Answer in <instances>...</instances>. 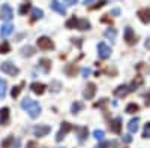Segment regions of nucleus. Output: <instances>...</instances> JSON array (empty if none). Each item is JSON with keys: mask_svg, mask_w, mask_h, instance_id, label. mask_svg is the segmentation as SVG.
<instances>
[{"mask_svg": "<svg viewBox=\"0 0 150 148\" xmlns=\"http://www.w3.org/2000/svg\"><path fill=\"white\" fill-rule=\"evenodd\" d=\"M143 138H144V139L150 138V121H147L146 124H144V130H143Z\"/></svg>", "mask_w": 150, "mask_h": 148, "instance_id": "473e14b6", "label": "nucleus"}, {"mask_svg": "<svg viewBox=\"0 0 150 148\" xmlns=\"http://www.w3.org/2000/svg\"><path fill=\"white\" fill-rule=\"evenodd\" d=\"M65 72H66L68 76H75V73H77V66L75 65H68L65 67Z\"/></svg>", "mask_w": 150, "mask_h": 148, "instance_id": "393cba45", "label": "nucleus"}, {"mask_svg": "<svg viewBox=\"0 0 150 148\" xmlns=\"http://www.w3.org/2000/svg\"><path fill=\"white\" fill-rule=\"evenodd\" d=\"M57 148H63V147H57Z\"/></svg>", "mask_w": 150, "mask_h": 148, "instance_id": "8fccbe9b", "label": "nucleus"}, {"mask_svg": "<svg viewBox=\"0 0 150 148\" xmlns=\"http://www.w3.org/2000/svg\"><path fill=\"white\" fill-rule=\"evenodd\" d=\"M50 6H51V9H53V11H56L57 14H60V15H66V8H65L63 5H62V3L59 2V0H53Z\"/></svg>", "mask_w": 150, "mask_h": 148, "instance_id": "ddd939ff", "label": "nucleus"}, {"mask_svg": "<svg viewBox=\"0 0 150 148\" xmlns=\"http://www.w3.org/2000/svg\"><path fill=\"white\" fill-rule=\"evenodd\" d=\"M81 41H83V39H72V43H77V46L81 48V43H83Z\"/></svg>", "mask_w": 150, "mask_h": 148, "instance_id": "ea45409f", "label": "nucleus"}, {"mask_svg": "<svg viewBox=\"0 0 150 148\" xmlns=\"http://www.w3.org/2000/svg\"><path fill=\"white\" fill-rule=\"evenodd\" d=\"M45 88H47V85L42 84V82H32V84H30V90H32L35 94H38V96L44 94V93H45Z\"/></svg>", "mask_w": 150, "mask_h": 148, "instance_id": "f8f14e48", "label": "nucleus"}, {"mask_svg": "<svg viewBox=\"0 0 150 148\" xmlns=\"http://www.w3.org/2000/svg\"><path fill=\"white\" fill-rule=\"evenodd\" d=\"M105 38L107 39H110V41H114L116 39V36H117V32H116V29H108V30H105Z\"/></svg>", "mask_w": 150, "mask_h": 148, "instance_id": "a878e982", "label": "nucleus"}, {"mask_svg": "<svg viewBox=\"0 0 150 148\" xmlns=\"http://www.w3.org/2000/svg\"><path fill=\"white\" fill-rule=\"evenodd\" d=\"M95 94H96V85L93 82H89L86 90H84V93H83V96H84V99H87V100H92V99L95 97Z\"/></svg>", "mask_w": 150, "mask_h": 148, "instance_id": "6e6552de", "label": "nucleus"}, {"mask_svg": "<svg viewBox=\"0 0 150 148\" xmlns=\"http://www.w3.org/2000/svg\"><path fill=\"white\" fill-rule=\"evenodd\" d=\"M9 121V108H2L0 109V124L2 126H6Z\"/></svg>", "mask_w": 150, "mask_h": 148, "instance_id": "dca6fc26", "label": "nucleus"}, {"mask_svg": "<svg viewBox=\"0 0 150 148\" xmlns=\"http://www.w3.org/2000/svg\"><path fill=\"white\" fill-rule=\"evenodd\" d=\"M83 108H84V105H83L81 102H74L72 106H71V112H72V114H77V112H80Z\"/></svg>", "mask_w": 150, "mask_h": 148, "instance_id": "bb28decb", "label": "nucleus"}, {"mask_svg": "<svg viewBox=\"0 0 150 148\" xmlns=\"http://www.w3.org/2000/svg\"><path fill=\"white\" fill-rule=\"evenodd\" d=\"M129 91H131V88L126 87V85H119L117 88H114V91H112V93H114L116 97H125Z\"/></svg>", "mask_w": 150, "mask_h": 148, "instance_id": "2eb2a0df", "label": "nucleus"}, {"mask_svg": "<svg viewBox=\"0 0 150 148\" xmlns=\"http://www.w3.org/2000/svg\"><path fill=\"white\" fill-rule=\"evenodd\" d=\"M42 17H44V12H42V9H38V8H33V9H32V21L41 20Z\"/></svg>", "mask_w": 150, "mask_h": 148, "instance_id": "412c9836", "label": "nucleus"}, {"mask_svg": "<svg viewBox=\"0 0 150 148\" xmlns=\"http://www.w3.org/2000/svg\"><path fill=\"white\" fill-rule=\"evenodd\" d=\"M111 14H112V15H119V14H120V9H112Z\"/></svg>", "mask_w": 150, "mask_h": 148, "instance_id": "c03bdc74", "label": "nucleus"}, {"mask_svg": "<svg viewBox=\"0 0 150 148\" xmlns=\"http://www.w3.org/2000/svg\"><path fill=\"white\" fill-rule=\"evenodd\" d=\"M107 145H110V144H108V142H104V141H102L101 144H98V145H96L95 148H105Z\"/></svg>", "mask_w": 150, "mask_h": 148, "instance_id": "a19ab883", "label": "nucleus"}, {"mask_svg": "<svg viewBox=\"0 0 150 148\" xmlns=\"http://www.w3.org/2000/svg\"><path fill=\"white\" fill-rule=\"evenodd\" d=\"M93 136L98 139V141H104V136H105V132L104 130H101V129H96L95 132H93Z\"/></svg>", "mask_w": 150, "mask_h": 148, "instance_id": "7c9ffc66", "label": "nucleus"}, {"mask_svg": "<svg viewBox=\"0 0 150 148\" xmlns=\"http://www.w3.org/2000/svg\"><path fill=\"white\" fill-rule=\"evenodd\" d=\"M9 49H11L9 43H8V42H3L2 45H0V54H8Z\"/></svg>", "mask_w": 150, "mask_h": 148, "instance_id": "72a5a7b5", "label": "nucleus"}, {"mask_svg": "<svg viewBox=\"0 0 150 148\" xmlns=\"http://www.w3.org/2000/svg\"><path fill=\"white\" fill-rule=\"evenodd\" d=\"M107 3H108L107 0H101V2H98L96 5H93V6H92L90 9H99V8H104V6H105Z\"/></svg>", "mask_w": 150, "mask_h": 148, "instance_id": "c9c22d12", "label": "nucleus"}, {"mask_svg": "<svg viewBox=\"0 0 150 148\" xmlns=\"http://www.w3.org/2000/svg\"><path fill=\"white\" fill-rule=\"evenodd\" d=\"M39 66L42 67V70L45 73H48L50 69H51V60H50V58H41L39 60Z\"/></svg>", "mask_w": 150, "mask_h": 148, "instance_id": "f3484780", "label": "nucleus"}, {"mask_svg": "<svg viewBox=\"0 0 150 148\" xmlns=\"http://www.w3.org/2000/svg\"><path fill=\"white\" fill-rule=\"evenodd\" d=\"M6 88H8L6 81L0 78V99H3V97L6 96Z\"/></svg>", "mask_w": 150, "mask_h": 148, "instance_id": "cd10ccee", "label": "nucleus"}, {"mask_svg": "<svg viewBox=\"0 0 150 148\" xmlns=\"http://www.w3.org/2000/svg\"><path fill=\"white\" fill-rule=\"evenodd\" d=\"M21 108L26 111V112L32 117V118H36V117H39L41 114V105L38 103L36 100H33V99L30 97H26V99H23V102H21Z\"/></svg>", "mask_w": 150, "mask_h": 148, "instance_id": "f257e3e1", "label": "nucleus"}, {"mask_svg": "<svg viewBox=\"0 0 150 148\" xmlns=\"http://www.w3.org/2000/svg\"><path fill=\"white\" fill-rule=\"evenodd\" d=\"M90 27H92V26H90V22L83 18V20L78 21V27H77V29L81 30V32H84V30H90Z\"/></svg>", "mask_w": 150, "mask_h": 148, "instance_id": "4be33fe9", "label": "nucleus"}, {"mask_svg": "<svg viewBox=\"0 0 150 148\" xmlns=\"http://www.w3.org/2000/svg\"><path fill=\"white\" fill-rule=\"evenodd\" d=\"M12 32H14V26H12V24H9V22L3 24V26L0 27V36H2V38H8Z\"/></svg>", "mask_w": 150, "mask_h": 148, "instance_id": "4468645a", "label": "nucleus"}, {"mask_svg": "<svg viewBox=\"0 0 150 148\" xmlns=\"http://www.w3.org/2000/svg\"><path fill=\"white\" fill-rule=\"evenodd\" d=\"M0 70L3 73H6V75H9V76H17L20 73V69L15 65H12L11 61H3V63L0 65Z\"/></svg>", "mask_w": 150, "mask_h": 148, "instance_id": "f03ea898", "label": "nucleus"}, {"mask_svg": "<svg viewBox=\"0 0 150 148\" xmlns=\"http://www.w3.org/2000/svg\"><path fill=\"white\" fill-rule=\"evenodd\" d=\"M50 132H51V127H50V126H42V124H39V126H35V127H33V135H35V136H38V138L47 136Z\"/></svg>", "mask_w": 150, "mask_h": 148, "instance_id": "0eeeda50", "label": "nucleus"}, {"mask_svg": "<svg viewBox=\"0 0 150 148\" xmlns=\"http://www.w3.org/2000/svg\"><path fill=\"white\" fill-rule=\"evenodd\" d=\"M146 103L150 106V94H147V96H146Z\"/></svg>", "mask_w": 150, "mask_h": 148, "instance_id": "49530a36", "label": "nucleus"}, {"mask_svg": "<svg viewBox=\"0 0 150 148\" xmlns=\"http://www.w3.org/2000/svg\"><path fill=\"white\" fill-rule=\"evenodd\" d=\"M81 72H83V76H84V78H87V75H90V69H89V67H84Z\"/></svg>", "mask_w": 150, "mask_h": 148, "instance_id": "e433bc0d", "label": "nucleus"}, {"mask_svg": "<svg viewBox=\"0 0 150 148\" xmlns=\"http://www.w3.org/2000/svg\"><path fill=\"white\" fill-rule=\"evenodd\" d=\"M27 148H38V144L35 141H29L27 142Z\"/></svg>", "mask_w": 150, "mask_h": 148, "instance_id": "4c0bfd02", "label": "nucleus"}, {"mask_svg": "<svg viewBox=\"0 0 150 148\" xmlns=\"http://www.w3.org/2000/svg\"><path fill=\"white\" fill-rule=\"evenodd\" d=\"M96 48H98V55H99V58L107 60V58L111 55V48H110L105 42H99Z\"/></svg>", "mask_w": 150, "mask_h": 148, "instance_id": "20e7f679", "label": "nucleus"}, {"mask_svg": "<svg viewBox=\"0 0 150 148\" xmlns=\"http://www.w3.org/2000/svg\"><path fill=\"white\" fill-rule=\"evenodd\" d=\"M18 147H20V141L17 139V141L14 142V148H18Z\"/></svg>", "mask_w": 150, "mask_h": 148, "instance_id": "de8ad7c7", "label": "nucleus"}, {"mask_svg": "<svg viewBox=\"0 0 150 148\" xmlns=\"http://www.w3.org/2000/svg\"><path fill=\"white\" fill-rule=\"evenodd\" d=\"M0 18L5 21H11L14 18V11H12V8L9 5H3L0 8Z\"/></svg>", "mask_w": 150, "mask_h": 148, "instance_id": "423d86ee", "label": "nucleus"}, {"mask_svg": "<svg viewBox=\"0 0 150 148\" xmlns=\"http://www.w3.org/2000/svg\"><path fill=\"white\" fill-rule=\"evenodd\" d=\"M138 123H140V120L138 118H132L129 123H128V130L131 132V133H135L137 130H138Z\"/></svg>", "mask_w": 150, "mask_h": 148, "instance_id": "a211bd4d", "label": "nucleus"}, {"mask_svg": "<svg viewBox=\"0 0 150 148\" xmlns=\"http://www.w3.org/2000/svg\"><path fill=\"white\" fill-rule=\"evenodd\" d=\"M144 46H146L147 49H150V38H149V39H147V41L144 42Z\"/></svg>", "mask_w": 150, "mask_h": 148, "instance_id": "a18cd8bd", "label": "nucleus"}, {"mask_svg": "<svg viewBox=\"0 0 150 148\" xmlns=\"http://www.w3.org/2000/svg\"><path fill=\"white\" fill-rule=\"evenodd\" d=\"M137 15H138L140 21L144 22V24H149L150 22V8H144V9H140L137 12Z\"/></svg>", "mask_w": 150, "mask_h": 148, "instance_id": "9b49d317", "label": "nucleus"}, {"mask_svg": "<svg viewBox=\"0 0 150 148\" xmlns=\"http://www.w3.org/2000/svg\"><path fill=\"white\" fill-rule=\"evenodd\" d=\"M141 84H143V78H141V76L138 75V76H137V79H134V81H132V85L129 87V88H131V91L137 90V87H140Z\"/></svg>", "mask_w": 150, "mask_h": 148, "instance_id": "c85d7f7f", "label": "nucleus"}, {"mask_svg": "<svg viewBox=\"0 0 150 148\" xmlns=\"http://www.w3.org/2000/svg\"><path fill=\"white\" fill-rule=\"evenodd\" d=\"M78 21H80V20L75 17V15L71 17V18L66 21V27H68V29H77V27H78Z\"/></svg>", "mask_w": 150, "mask_h": 148, "instance_id": "aec40b11", "label": "nucleus"}, {"mask_svg": "<svg viewBox=\"0 0 150 148\" xmlns=\"http://www.w3.org/2000/svg\"><path fill=\"white\" fill-rule=\"evenodd\" d=\"M107 17H108V15H104V18H102L101 21H102V22H110V24H111V20H110V18H107Z\"/></svg>", "mask_w": 150, "mask_h": 148, "instance_id": "37998d69", "label": "nucleus"}, {"mask_svg": "<svg viewBox=\"0 0 150 148\" xmlns=\"http://www.w3.org/2000/svg\"><path fill=\"white\" fill-rule=\"evenodd\" d=\"M75 130L78 132V141H80V142H84V139L87 138V135H89V130H87V127H77Z\"/></svg>", "mask_w": 150, "mask_h": 148, "instance_id": "6ab92c4d", "label": "nucleus"}, {"mask_svg": "<svg viewBox=\"0 0 150 148\" xmlns=\"http://www.w3.org/2000/svg\"><path fill=\"white\" fill-rule=\"evenodd\" d=\"M36 43H38V46H39V49H42V51H48V49L54 48V42L50 39L48 36H41Z\"/></svg>", "mask_w": 150, "mask_h": 148, "instance_id": "7ed1b4c3", "label": "nucleus"}, {"mask_svg": "<svg viewBox=\"0 0 150 148\" xmlns=\"http://www.w3.org/2000/svg\"><path fill=\"white\" fill-rule=\"evenodd\" d=\"M72 130V124H69L68 121H65V123H62V126H60V130H59V133L56 135V141L57 142H60L62 139H63L66 135L69 133Z\"/></svg>", "mask_w": 150, "mask_h": 148, "instance_id": "39448f33", "label": "nucleus"}, {"mask_svg": "<svg viewBox=\"0 0 150 148\" xmlns=\"http://www.w3.org/2000/svg\"><path fill=\"white\" fill-rule=\"evenodd\" d=\"M123 141L126 142V144H129V142L132 141V136H131V135H125V136H123Z\"/></svg>", "mask_w": 150, "mask_h": 148, "instance_id": "58836bf2", "label": "nucleus"}, {"mask_svg": "<svg viewBox=\"0 0 150 148\" xmlns=\"http://www.w3.org/2000/svg\"><path fill=\"white\" fill-rule=\"evenodd\" d=\"M138 111H140V106L137 103H129L126 106V109H125V112L126 114H135V112H138Z\"/></svg>", "mask_w": 150, "mask_h": 148, "instance_id": "b1692460", "label": "nucleus"}, {"mask_svg": "<svg viewBox=\"0 0 150 148\" xmlns=\"http://www.w3.org/2000/svg\"><path fill=\"white\" fill-rule=\"evenodd\" d=\"M125 41H126L128 45H134L137 42V38H135V32L131 29V27H126L125 29Z\"/></svg>", "mask_w": 150, "mask_h": 148, "instance_id": "9d476101", "label": "nucleus"}, {"mask_svg": "<svg viewBox=\"0 0 150 148\" xmlns=\"http://www.w3.org/2000/svg\"><path fill=\"white\" fill-rule=\"evenodd\" d=\"M110 129H111V132L120 135V133H122V118H120V117L112 118V120L110 121Z\"/></svg>", "mask_w": 150, "mask_h": 148, "instance_id": "1a4fd4ad", "label": "nucleus"}, {"mask_svg": "<svg viewBox=\"0 0 150 148\" xmlns=\"http://www.w3.org/2000/svg\"><path fill=\"white\" fill-rule=\"evenodd\" d=\"M21 54H23L24 57H32V55L35 54V48L30 46V45L24 46V48H21Z\"/></svg>", "mask_w": 150, "mask_h": 148, "instance_id": "5701e85b", "label": "nucleus"}, {"mask_svg": "<svg viewBox=\"0 0 150 148\" xmlns=\"http://www.w3.org/2000/svg\"><path fill=\"white\" fill-rule=\"evenodd\" d=\"M92 2H95V0H84V5H90Z\"/></svg>", "mask_w": 150, "mask_h": 148, "instance_id": "09e8293b", "label": "nucleus"}, {"mask_svg": "<svg viewBox=\"0 0 150 148\" xmlns=\"http://www.w3.org/2000/svg\"><path fill=\"white\" fill-rule=\"evenodd\" d=\"M23 85H24V82H21L20 85H15V87L11 90V96L14 97V99H15V97H18V94L21 93V87H23Z\"/></svg>", "mask_w": 150, "mask_h": 148, "instance_id": "c756f323", "label": "nucleus"}, {"mask_svg": "<svg viewBox=\"0 0 150 148\" xmlns=\"http://www.w3.org/2000/svg\"><path fill=\"white\" fill-rule=\"evenodd\" d=\"M29 11H30V3H23V5L20 6V9H18V12H20L21 15H26Z\"/></svg>", "mask_w": 150, "mask_h": 148, "instance_id": "2f4dec72", "label": "nucleus"}, {"mask_svg": "<svg viewBox=\"0 0 150 148\" xmlns=\"http://www.w3.org/2000/svg\"><path fill=\"white\" fill-rule=\"evenodd\" d=\"M65 3H66V6H72L77 3V0H65Z\"/></svg>", "mask_w": 150, "mask_h": 148, "instance_id": "79ce46f5", "label": "nucleus"}, {"mask_svg": "<svg viewBox=\"0 0 150 148\" xmlns=\"http://www.w3.org/2000/svg\"><path fill=\"white\" fill-rule=\"evenodd\" d=\"M12 142H14V138H12V136H8V138L2 142V148H9Z\"/></svg>", "mask_w": 150, "mask_h": 148, "instance_id": "f704fd0d", "label": "nucleus"}]
</instances>
